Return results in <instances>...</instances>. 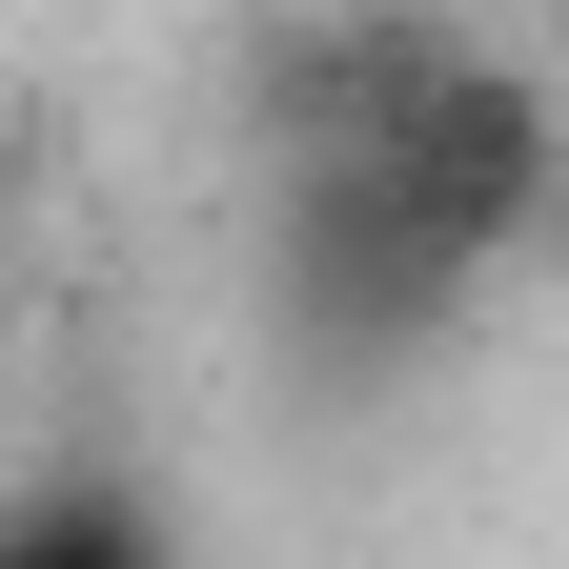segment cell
Here are the masks:
<instances>
[{
    "label": "cell",
    "instance_id": "1",
    "mask_svg": "<svg viewBox=\"0 0 569 569\" xmlns=\"http://www.w3.org/2000/svg\"><path fill=\"white\" fill-rule=\"evenodd\" d=\"M549 224V82L488 41H326L284 102V326L326 367L468 326V284Z\"/></svg>",
    "mask_w": 569,
    "mask_h": 569
},
{
    "label": "cell",
    "instance_id": "2",
    "mask_svg": "<svg viewBox=\"0 0 569 569\" xmlns=\"http://www.w3.org/2000/svg\"><path fill=\"white\" fill-rule=\"evenodd\" d=\"M0 569H183V529L142 488H21L0 509Z\"/></svg>",
    "mask_w": 569,
    "mask_h": 569
}]
</instances>
